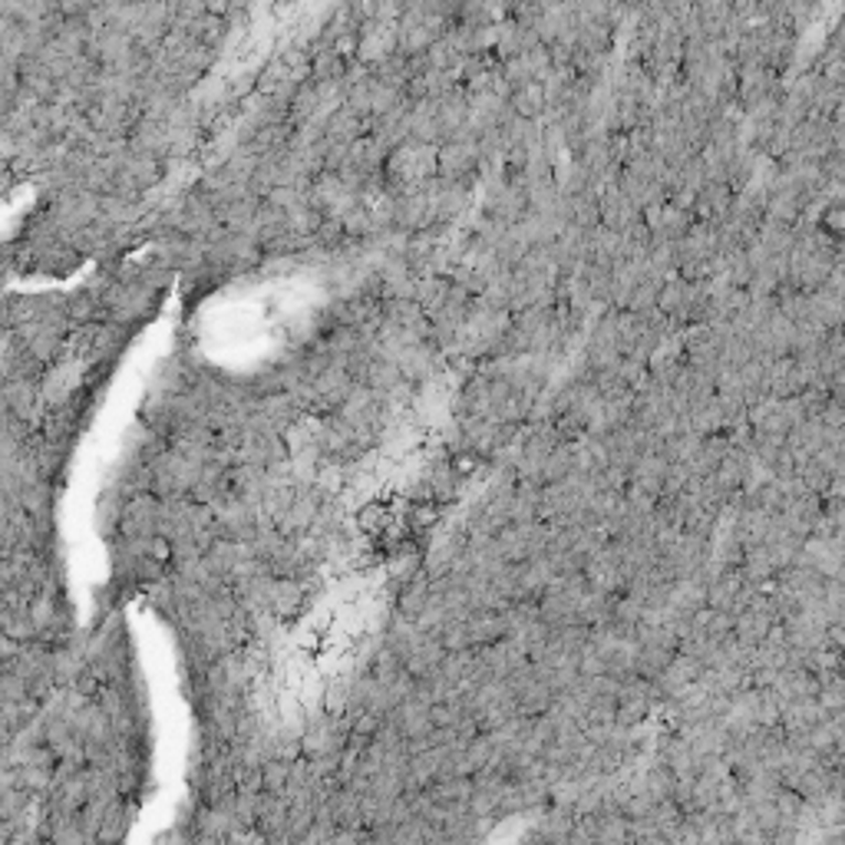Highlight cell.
<instances>
[{"label": "cell", "instance_id": "obj_1", "mask_svg": "<svg viewBox=\"0 0 845 845\" xmlns=\"http://www.w3.org/2000/svg\"><path fill=\"white\" fill-rule=\"evenodd\" d=\"M830 397H833V400H839V404H845V371L830 381Z\"/></svg>", "mask_w": 845, "mask_h": 845}]
</instances>
